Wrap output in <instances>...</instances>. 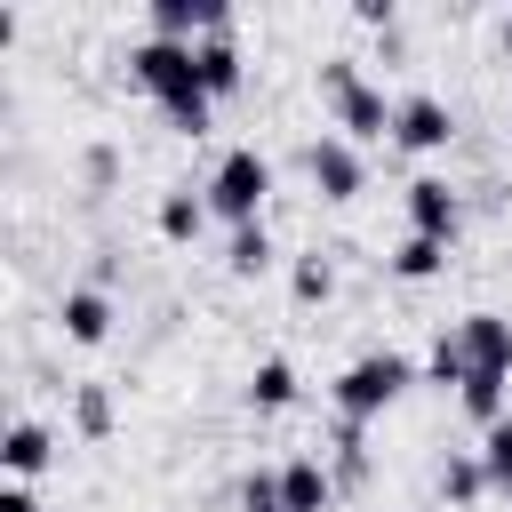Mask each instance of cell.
Returning <instances> with one entry per match:
<instances>
[{"label":"cell","mask_w":512,"mask_h":512,"mask_svg":"<svg viewBox=\"0 0 512 512\" xmlns=\"http://www.w3.org/2000/svg\"><path fill=\"white\" fill-rule=\"evenodd\" d=\"M200 192H208V216H224L232 232H240V224H264V200H272V160H264L256 144H232Z\"/></svg>","instance_id":"obj_2"},{"label":"cell","mask_w":512,"mask_h":512,"mask_svg":"<svg viewBox=\"0 0 512 512\" xmlns=\"http://www.w3.org/2000/svg\"><path fill=\"white\" fill-rule=\"evenodd\" d=\"M152 224H160V240H200V224H208V192H192V184H168L160 192V208H152Z\"/></svg>","instance_id":"obj_12"},{"label":"cell","mask_w":512,"mask_h":512,"mask_svg":"<svg viewBox=\"0 0 512 512\" xmlns=\"http://www.w3.org/2000/svg\"><path fill=\"white\" fill-rule=\"evenodd\" d=\"M352 16H360V24H376V32H392V0H360Z\"/></svg>","instance_id":"obj_26"},{"label":"cell","mask_w":512,"mask_h":512,"mask_svg":"<svg viewBox=\"0 0 512 512\" xmlns=\"http://www.w3.org/2000/svg\"><path fill=\"white\" fill-rule=\"evenodd\" d=\"M504 392H512V376L472 368V376H464V392H456V408H464L472 424H488V432H496V424H504Z\"/></svg>","instance_id":"obj_14"},{"label":"cell","mask_w":512,"mask_h":512,"mask_svg":"<svg viewBox=\"0 0 512 512\" xmlns=\"http://www.w3.org/2000/svg\"><path fill=\"white\" fill-rule=\"evenodd\" d=\"M496 40H504V56H512V16H504V24H496Z\"/></svg>","instance_id":"obj_27"},{"label":"cell","mask_w":512,"mask_h":512,"mask_svg":"<svg viewBox=\"0 0 512 512\" xmlns=\"http://www.w3.org/2000/svg\"><path fill=\"white\" fill-rule=\"evenodd\" d=\"M448 264V240H424V232H408L400 248H392V280H432Z\"/></svg>","instance_id":"obj_18"},{"label":"cell","mask_w":512,"mask_h":512,"mask_svg":"<svg viewBox=\"0 0 512 512\" xmlns=\"http://www.w3.org/2000/svg\"><path fill=\"white\" fill-rule=\"evenodd\" d=\"M128 72H136L144 96H160V112L208 96V80H200V48H184V40H152V32H144V40L128 48Z\"/></svg>","instance_id":"obj_3"},{"label":"cell","mask_w":512,"mask_h":512,"mask_svg":"<svg viewBox=\"0 0 512 512\" xmlns=\"http://www.w3.org/2000/svg\"><path fill=\"white\" fill-rule=\"evenodd\" d=\"M56 328H64L72 344H104V336H112V296H104V288H64Z\"/></svg>","instance_id":"obj_10"},{"label":"cell","mask_w":512,"mask_h":512,"mask_svg":"<svg viewBox=\"0 0 512 512\" xmlns=\"http://www.w3.org/2000/svg\"><path fill=\"white\" fill-rule=\"evenodd\" d=\"M440 496H448V504L488 496V464H480V456H448V464H440Z\"/></svg>","instance_id":"obj_20"},{"label":"cell","mask_w":512,"mask_h":512,"mask_svg":"<svg viewBox=\"0 0 512 512\" xmlns=\"http://www.w3.org/2000/svg\"><path fill=\"white\" fill-rule=\"evenodd\" d=\"M456 336H464L472 368H488V376H512V320H504V312H464V320H456Z\"/></svg>","instance_id":"obj_8"},{"label":"cell","mask_w":512,"mask_h":512,"mask_svg":"<svg viewBox=\"0 0 512 512\" xmlns=\"http://www.w3.org/2000/svg\"><path fill=\"white\" fill-rule=\"evenodd\" d=\"M448 136H456V112H448L432 88H408L400 112H392V144H408V152H440Z\"/></svg>","instance_id":"obj_5"},{"label":"cell","mask_w":512,"mask_h":512,"mask_svg":"<svg viewBox=\"0 0 512 512\" xmlns=\"http://www.w3.org/2000/svg\"><path fill=\"white\" fill-rule=\"evenodd\" d=\"M480 464H488V488H496V496L512 504V416H504V424H496V432L480 440Z\"/></svg>","instance_id":"obj_22"},{"label":"cell","mask_w":512,"mask_h":512,"mask_svg":"<svg viewBox=\"0 0 512 512\" xmlns=\"http://www.w3.org/2000/svg\"><path fill=\"white\" fill-rule=\"evenodd\" d=\"M72 424H80L88 440H104V432H112V392H104V384H80V392H72Z\"/></svg>","instance_id":"obj_23"},{"label":"cell","mask_w":512,"mask_h":512,"mask_svg":"<svg viewBox=\"0 0 512 512\" xmlns=\"http://www.w3.org/2000/svg\"><path fill=\"white\" fill-rule=\"evenodd\" d=\"M280 504H288V512H328V504H336V472H328L320 456H288V464H280Z\"/></svg>","instance_id":"obj_9"},{"label":"cell","mask_w":512,"mask_h":512,"mask_svg":"<svg viewBox=\"0 0 512 512\" xmlns=\"http://www.w3.org/2000/svg\"><path fill=\"white\" fill-rule=\"evenodd\" d=\"M288 288H296V304H328V296H336V264H328V256L312 248V256H296Z\"/></svg>","instance_id":"obj_19"},{"label":"cell","mask_w":512,"mask_h":512,"mask_svg":"<svg viewBox=\"0 0 512 512\" xmlns=\"http://www.w3.org/2000/svg\"><path fill=\"white\" fill-rule=\"evenodd\" d=\"M288 400H296V368H288V360H256V376H248V408L280 416Z\"/></svg>","instance_id":"obj_17"},{"label":"cell","mask_w":512,"mask_h":512,"mask_svg":"<svg viewBox=\"0 0 512 512\" xmlns=\"http://www.w3.org/2000/svg\"><path fill=\"white\" fill-rule=\"evenodd\" d=\"M0 512H40V496H32V480H8V488H0Z\"/></svg>","instance_id":"obj_25"},{"label":"cell","mask_w":512,"mask_h":512,"mask_svg":"<svg viewBox=\"0 0 512 512\" xmlns=\"http://www.w3.org/2000/svg\"><path fill=\"white\" fill-rule=\"evenodd\" d=\"M200 80H208V96H232V88L248 80V56H240L232 32H208V40H200Z\"/></svg>","instance_id":"obj_13"},{"label":"cell","mask_w":512,"mask_h":512,"mask_svg":"<svg viewBox=\"0 0 512 512\" xmlns=\"http://www.w3.org/2000/svg\"><path fill=\"white\" fill-rule=\"evenodd\" d=\"M352 80H360V64H352V56H328V64H320V96H344Z\"/></svg>","instance_id":"obj_24"},{"label":"cell","mask_w":512,"mask_h":512,"mask_svg":"<svg viewBox=\"0 0 512 512\" xmlns=\"http://www.w3.org/2000/svg\"><path fill=\"white\" fill-rule=\"evenodd\" d=\"M224 264H232V280H264L272 272V224H240L232 248H224Z\"/></svg>","instance_id":"obj_15"},{"label":"cell","mask_w":512,"mask_h":512,"mask_svg":"<svg viewBox=\"0 0 512 512\" xmlns=\"http://www.w3.org/2000/svg\"><path fill=\"white\" fill-rule=\"evenodd\" d=\"M456 216H464V200H456L448 176H416V184H408V232H424V240H456Z\"/></svg>","instance_id":"obj_7"},{"label":"cell","mask_w":512,"mask_h":512,"mask_svg":"<svg viewBox=\"0 0 512 512\" xmlns=\"http://www.w3.org/2000/svg\"><path fill=\"white\" fill-rule=\"evenodd\" d=\"M368 424H336V488H352V480H368V440H360Z\"/></svg>","instance_id":"obj_21"},{"label":"cell","mask_w":512,"mask_h":512,"mask_svg":"<svg viewBox=\"0 0 512 512\" xmlns=\"http://www.w3.org/2000/svg\"><path fill=\"white\" fill-rule=\"evenodd\" d=\"M424 376H432L440 392H448V384L464 392V376H472V352H464V336H456V328H440V336H432V352H424Z\"/></svg>","instance_id":"obj_16"},{"label":"cell","mask_w":512,"mask_h":512,"mask_svg":"<svg viewBox=\"0 0 512 512\" xmlns=\"http://www.w3.org/2000/svg\"><path fill=\"white\" fill-rule=\"evenodd\" d=\"M304 176H312L320 200H352L368 168H360V144H352V136H312V144H304Z\"/></svg>","instance_id":"obj_4"},{"label":"cell","mask_w":512,"mask_h":512,"mask_svg":"<svg viewBox=\"0 0 512 512\" xmlns=\"http://www.w3.org/2000/svg\"><path fill=\"white\" fill-rule=\"evenodd\" d=\"M328 104H336V136H352V144L392 136V112H400V104H392L376 80H352V88H344V96H328Z\"/></svg>","instance_id":"obj_6"},{"label":"cell","mask_w":512,"mask_h":512,"mask_svg":"<svg viewBox=\"0 0 512 512\" xmlns=\"http://www.w3.org/2000/svg\"><path fill=\"white\" fill-rule=\"evenodd\" d=\"M0 464H8V480H40V472L56 464V440H48V424L16 416V424H8V440H0Z\"/></svg>","instance_id":"obj_11"},{"label":"cell","mask_w":512,"mask_h":512,"mask_svg":"<svg viewBox=\"0 0 512 512\" xmlns=\"http://www.w3.org/2000/svg\"><path fill=\"white\" fill-rule=\"evenodd\" d=\"M416 384V360L408 352H360L336 384H328V400H336V424H376L400 392Z\"/></svg>","instance_id":"obj_1"}]
</instances>
